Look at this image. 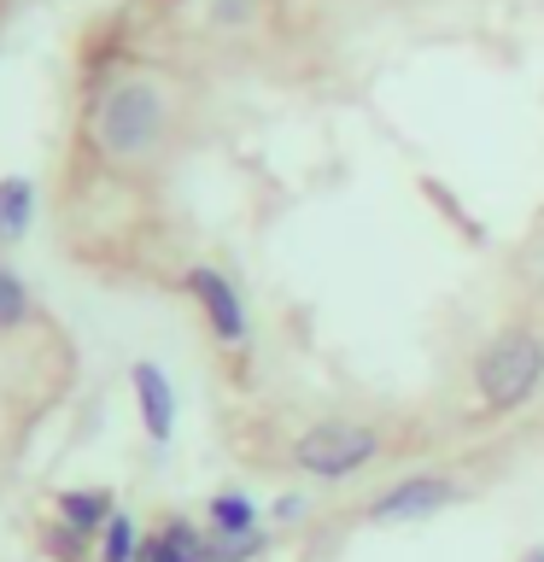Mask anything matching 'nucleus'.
<instances>
[{
    "label": "nucleus",
    "instance_id": "1",
    "mask_svg": "<svg viewBox=\"0 0 544 562\" xmlns=\"http://www.w3.org/2000/svg\"><path fill=\"white\" fill-rule=\"evenodd\" d=\"M170 123H175L170 88L147 70H129V77H112L100 88L94 112H88V140L112 165H140L170 140Z\"/></svg>",
    "mask_w": 544,
    "mask_h": 562
},
{
    "label": "nucleus",
    "instance_id": "10",
    "mask_svg": "<svg viewBox=\"0 0 544 562\" xmlns=\"http://www.w3.org/2000/svg\"><path fill=\"white\" fill-rule=\"evenodd\" d=\"M205 521H211V533H258V504L246 492H217L205 504Z\"/></svg>",
    "mask_w": 544,
    "mask_h": 562
},
{
    "label": "nucleus",
    "instance_id": "15",
    "mask_svg": "<svg viewBox=\"0 0 544 562\" xmlns=\"http://www.w3.org/2000/svg\"><path fill=\"white\" fill-rule=\"evenodd\" d=\"M305 516V498L298 492H287V498H275V521H298Z\"/></svg>",
    "mask_w": 544,
    "mask_h": 562
},
{
    "label": "nucleus",
    "instance_id": "3",
    "mask_svg": "<svg viewBox=\"0 0 544 562\" xmlns=\"http://www.w3.org/2000/svg\"><path fill=\"white\" fill-rule=\"evenodd\" d=\"M381 428L375 422H358V416H328V422H310L305 434L287 446V463L310 481H351L363 474L369 463L381 457Z\"/></svg>",
    "mask_w": 544,
    "mask_h": 562
},
{
    "label": "nucleus",
    "instance_id": "8",
    "mask_svg": "<svg viewBox=\"0 0 544 562\" xmlns=\"http://www.w3.org/2000/svg\"><path fill=\"white\" fill-rule=\"evenodd\" d=\"M135 562H205V533L193 521H165L158 533H147Z\"/></svg>",
    "mask_w": 544,
    "mask_h": 562
},
{
    "label": "nucleus",
    "instance_id": "11",
    "mask_svg": "<svg viewBox=\"0 0 544 562\" xmlns=\"http://www.w3.org/2000/svg\"><path fill=\"white\" fill-rule=\"evenodd\" d=\"M140 544H147V533H140V527L117 509V516L105 521V533H100V562H135Z\"/></svg>",
    "mask_w": 544,
    "mask_h": 562
},
{
    "label": "nucleus",
    "instance_id": "2",
    "mask_svg": "<svg viewBox=\"0 0 544 562\" xmlns=\"http://www.w3.org/2000/svg\"><path fill=\"white\" fill-rule=\"evenodd\" d=\"M474 404L486 416H515L544 393V328L539 323H509L474 351L468 363Z\"/></svg>",
    "mask_w": 544,
    "mask_h": 562
},
{
    "label": "nucleus",
    "instance_id": "14",
    "mask_svg": "<svg viewBox=\"0 0 544 562\" xmlns=\"http://www.w3.org/2000/svg\"><path fill=\"white\" fill-rule=\"evenodd\" d=\"M47 551L59 557V562H88V533H77V527H65V521H53V527H47Z\"/></svg>",
    "mask_w": 544,
    "mask_h": 562
},
{
    "label": "nucleus",
    "instance_id": "9",
    "mask_svg": "<svg viewBox=\"0 0 544 562\" xmlns=\"http://www.w3.org/2000/svg\"><path fill=\"white\" fill-rule=\"evenodd\" d=\"M35 223V182L30 176H0V240H24Z\"/></svg>",
    "mask_w": 544,
    "mask_h": 562
},
{
    "label": "nucleus",
    "instance_id": "7",
    "mask_svg": "<svg viewBox=\"0 0 544 562\" xmlns=\"http://www.w3.org/2000/svg\"><path fill=\"white\" fill-rule=\"evenodd\" d=\"M53 509H59V521L65 527H77V533H105V521L117 516V504H112V492L105 486H77V492H59L53 498Z\"/></svg>",
    "mask_w": 544,
    "mask_h": 562
},
{
    "label": "nucleus",
    "instance_id": "13",
    "mask_svg": "<svg viewBox=\"0 0 544 562\" xmlns=\"http://www.w3.org/2000/svg\"><path fill=\"white\" fill-rule=\"evenodd\" d=\"M30 323V288L0 263V328H24Z\"/></svg>",
    "mask_w": 544,
    "mask_h": 562
},
{
    "label": "nucleus",
    "instance_id": "16",
    "mask_svg": "<svg viewBox=\"0 0 544 562\" xmlns=\"http://www.w3.org/2000/svg\"><path fill=\"white\" fill-rule=\"evenodd\" d=\"M521 562H544V544H533V551H526Z\"/></svg>",
    "mask_w": 544,
    "mask_h": 562
},
{
    "label": "nucleus",
    "instance_id": "4",
    "mask_svg": "<svg viewBox=\"0 0 544 562\" xmlns=\"http://www.w3.org/2000/svg\"><path fill=\"white\" fill-rule=\"evenodd\" d=\"M188 293H193V305H200V316H205L211 340L217 346H246V299H240V288L217 270V263H193Z\"/></svg>",
    "mask_w": 544,
    "mask_h": 562
},
{
    "label": "nucleus",
    "instance_id": "5",
    "mask_svg": "<svg viewBox=\"0 0 544 562\" xmlns=\"http://www.w3.org/2000/svg\"><path fill=\"white\" fill-rule=\"evenodd\" d=\"M456 498H463V486L451 474H404L398 486H386L369 504V521H428L439 509H451Z\"/></svg>",
    "mask_w": 544,
    "mask_h": 562
},
{
    "label": "nucleus",
    "instance_id": "6",
    "mask_svg": "<svg viewBox=\"0 0 544 562\" xmlns=\"http://www.w3.org/2000/svg\"><path fill=\"white\" fill-rule=\"evenodd\" d=\"M129 386H135L140 422H147V439L152 446H170V434H175V386H170V375L158 363H135Z\"/></svg>",
    "mask_w": 544,
    "mask_h": 562
},
{
    "label": "nucleus",
    "instance_id": "12",
    "mask_svg": "<svg viewBox=\"0 0 544 562\" xmlns=\"http://www.w3.org/2000/svg\"><path fill=\"white\" fill-rule=\"evenodd\" d=\"M263 551V533H205V562H252Z\"/></svg>",
    "mask_w": 544,
    "mask_h": 562
}]
</instances>
